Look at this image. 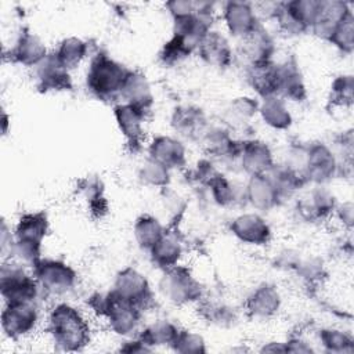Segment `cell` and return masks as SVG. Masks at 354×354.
<instances>
[{
    "label": "cell",
    "instance_id": "obj_44",
    "mask_svg": "<svg viewBox=\"0 0 354 354\" xmlns=\"http://www.w3.org/2000/svg\"><path fill=\"white\" fill-rule=\"evenodd\" d=\"M337 214H339L340 220H342L348 228L353 225V205H351V202L343 203V205L337 209Z\"/></svg>",
    "mask_w": 354,
    "mask_h": 354
},
{
    "label": "cell",
    "instance_id": "obj_7",
    "mask_svg": "<svg viewBox=\"0 0 354 354\" xmlns=\"http://www.w3.org/2000/svg\"><path fill=\"white\" fill-rule=\"evenodd\" d=\"M33 272L37 283L53 295L68 292L76 282L75 270L58 260H40L33 267Z\"/></svg>",
    "mask_w": 354,
    "mask_h": 354
},
{
    "label": "cell",
    "instance_id": "obj_6",
    "mask_svg": "<svg viewBox=\"0 0 354 354\" xmlns=\"http://www.w3.org/2000/svg\"><path fill=\"white\" fill-rule=\"evenodd\" d=\"M162 293L176 304H185L201 297V285L188 268L174 266L167 268L160 281Z\"/></svg>",
    "mask_w": 354,
    "mask_h": 354
},
{
    "label": "cell",
    "instance_id": "obj_41",
    "mask_svg": "<svg viewBox=\"0 0 354 354\" xmlns=\"http://www.w3.org/2000/svg\"><path fill=\"white\" fill-rule=\"evenodd\" d=\"M230 111L232 116L236 118L238 120H246V119H250L256 113V111H259V104L252 98L242 97V98H236L231 104Z\"/></svg>",
    "mask_w": 354,
    "mask_h": 354
},
{
    "label": "cell",
    "instance_id": "obj_4",
    "mask_svg": "<svg viewBox=\"0 0 354 354\" xmlns=\"http://www.w3.org/2000/svg\"><path fill=\"white\" fill-rule=\"evenodd\" d=\"M37 281L29 277L19 264H3L0 290L6 303H32L37 296Z\"/></svg>",
    "mask_w": 354,
    "mask_h": 354
},
{
    "label": "cell",
    "instance_id": "obj_26",
    "mask_svg": "<svg viewBox=\"0 0 354 354\" xmlns=\"http://www.w3.org/2000/svg\"><path fill=\"white\" fill-rule=\"evenodd\" d=\"M149 253L155 264L167 270L177 266V261L183 253V248L176 234L165 232L160 239L149 249Z\"/></svg>",
    "mask_w": 354,
    "mask_h": 354
},
{
    "label": "cell",
    "instance_id": "obj_14",
    "mask_svg": "<svg viewBox=\"0 0 354 354\" xmlns=\"http://www.w3.org/2000/svg\"><path fill=\"white\" fill-rule=\"evenodd\" d=\"M238 156L241 159L242 167L250 176L266 174L274 166L271 151L268 145L264 144L263 141L253 140V141L241 142V149Z\"/></svg>",
    "mask_w": 354,
    "mask_h": 354
},
{
    "label": "cell",
    "instance_id": "obj_37",
    "mask_svg": "<svg viewBox=\"0 0 354 354\" xmlns=\"http://www.w3.org/2000/svg\"><path fill=\"white\" fill-rule=\"evenodd\" d=\"M319 339L324 347L326 348V351H330V353H351L354 350L353 339L344 332L337 329L321 330Z\"/></svg>",
    "mask_w": 354,
    "mask_h": 354
},
{
    "label": "cell",
    "instance_id": "obj_25",
    "mask_svg": "<svg viewBox=\"0 0 354 354\" xmlns=\"http://www.w3.org/2000/svg\"><path fill=\"white\" fill-rule=\"evenodd\" d=\"M171 126L187 138H195L205 133L206 119L201 109L195 106H178L174 109Z\"/></svg>",
    "mask_w": 354,
    "mask_h": 354
},
{
    "label": "cell",
    "instance_id": "obj_1",
    "mask_svg": "<svg viewBox=\"0 0 354 354\" xmlns=\"http://www.w3.org/2000/svg\"><path fill=\"white\" fill-rule=\"evenodd\" d=\"M48 321L54 342L62 350L77 351L88 343V325L75 307L65 303L55 306L50 314Z\"/></svg>",
    "mask_w": 354,
    "mask_h": 354
},
{
    "label": "cell",
    "instance_id": "obj_28",
    "mask_svg": "<svg viewBox=\"0 0 354 354\" xmlns=\"http://www.w3.org/2000/svg\"><path fill=\"white\" fill-rule=\"evenodd\" d=\"M47 228H48V221H47L46 213L43 212L26 213L21 216L17 224L15 239L41 245V241L47 232Z\"/></svg>",
    "mask_w": 354,
    "mask_h": 354
},
{
    "label": "cell",
    "instance_id": "obj_18",
    "mask_svg": "<svg viewBox=\"0 0 354 354\" xmlns=\"http://www.w3.org/2000/svg\"><path fill=\"white\" fill-rule=\"evenodd\" d=\"M277 95L292 101L306 98V86L297 64L293 59L278 65V88Z\"/></svg>",
    "mask_w": 354,
    "mask_h": 354
},
{
    "label": "cell",
    "instance_id": "obj_11",
    "mask_svg": "<svg viewBox=\"0 0 354 354\" xmlns=\"http://www.w3.org/2000/svg\"><path fill=\"white\" fill-rule=\"evenodd\" d=\"M37 88L43 93L64 91L72 88V80L66 68H64L54 54H48L36 65Z\"/></svg>",
    "mask_w": 354,
    "mask_h": 354
},
{
    "label": "cell",
    "instance_id": "obj_10",
    "mask_svg": "<svg viewBox=\"0 0 354 354\" xmlns=\"http://www.w3.org/2000/svg\"><path fill=\"white\" fill-rule=\"evenodd\" d=\"M224 21L230 33L241 39L246 37L260 25L256 11L246 1H227L224 4Z\"/></svg>",
    "mask_w": 354,
    "mask_h": 354
},
{
    "label": "cell",
    "instance_id": "obj_5",
    "mask_svg": "<svg viewBox=\"0 0 354 354\" xmlns=\"http://www.w3.org/2000/svg\"><path fill=\"white\" fill-rule=\"evenodd\" d=\"M339 165L333 152L325 144H311L304 149L301 173L306 181L324 184L335 177Z\"/></svg>",
    "mask_w": 354,
    "mask_h": 354
},
{
    "label": "cell",
    "instance_id": "obj_39",
    "mask_svg": "<svg viewBox=\"0 0 354 354\" xmlns=\"http://www.w3.org/2000/svg\"><path fill=\"white\" fill-rule=\"evenodd\" d=\"M206 184L210 187L212 196H213L214 202H217L218 205L227 206L231 202H234V198H235L234 187L224 176L216 173Z\"/></svg>",
    "mask_w": 354,
    "mask_h": 354
},
{
    "label": "cell",
    "instance_id": "obj_16",
    "mask_svg": "<svg viewBox=\"0 0 354 354\" xmlns=\"http://www.w3.org/2000/svg\"><path fill=\"white\" fill-rule=\"evenodd\" d=\"M47 57L44 43L39 36L29 30H24L15 46L10 50V59L26 66H36Z\"/></svg>",
    "mask_w": 354,
    "mask_h": 354
},
{
    "label": "cell",
    "instance_id": "obj_43",
    "mask_svg": "<svg viewBox=\"0 0 354 354\" xmlns=\"http://www.w3.org/2000/svg\"><path fill=\"white\" fill-rule=\"evenodd\" d=\"M166 7H167V10L170 11V14L174 19V18L184 17V15H188V14L194 12L195 11V1L173 0V1H167Z\"/></svg>",
    "mask_w": 354,
    "mask_h": 354
},
{
    "label": "cell",
    "instance_id": "obj_33",
    "mask_svg": "<svg viewBox=\"0 0 354 354\" xmlns=\"http://www.w3.org/2000/svg\"><path fill=\"white\" fill-rule=\"evenodd\" d=\"M177 335H178V329L173 324L165 319H159L155 324L149 325L140 335V339L149 347V346H160V344H173Z\"/></svg>",
    "mask_w": 354,
    "mask_h": 354
},
{
    "label": "cell",
    "instance_id": "obj_27",
    "mask_svg": "<svg viewBox=\"0 0 354 354\" xmlns=\"http://www.w3.org/2000/svg\"><path fill=\"white\" fill-rule=\"evenodd\" d=\"M335 207V198L326 189H315L311 195L301 201L299 205V212L303 218L308 221H317L326 217Z\"/></svg>",
    "mask_w": 354,
    "mask_h": 354
},
{
    "label": "cell",
    "instance_id": "obj_32",
    "mask_svg": "<svg viewBox=\"0 0 354 354\" xmlns=\"http://www.w3.org/2000/svg\"><path fill=\"white\" fill-rule=\"evenodd\" d=\"M165 234L160 223L152 216H141L134 224V236L140 248L149 250Z\"/></svg>",
    "mask_w": 354,
    "mask_h": 354
},
{
    "label": "cell",
    "instance_id": "obj_20",
    "mask_svg": "<svg viewBox=\"0 0 354 354\" xmlns=\"http://www.w3.org/2000/svg\"><path fill=\"white\" fill-rule=\"evenodd\" d=\"M248 80L253 90L263 98L277 95L278 65L271 59L252 64L248 68Z\"/></svg>",
    "mask_w": 354,
    "mask_h": 354
},
{
    "label": "cell",
    "instance_id": "obj_9",
    "mask_svg": "<svg viewBox=\"0 0 354 354\" xmlns=\"http://www.w3.org/2000/svg\"><path fill=\"white\" fill-rule=\"evenodd\" d=\"M37 321L36 308L32 303H8L1 313L3 330L10 337L29 333Z\"/></svg>",
    "mask_w": 354,
    "mask_h": 354
},
{
    "label": "cell",
    "instance_id": "obj_38",
    "mask_svg": "<svg viewBox=\"0 0 354 354\" xmlns=\"http://www.w3.org/2000/svg\"><path fill=\"white\" fill-rule=\"evenodd\" d=\"M140 177L145 184L153 187H165L170 180L169 169L151 158L142 165Z\"/></svg>",
    "mask_w": 354,
    "mask_h": 354
},
{
    "label": "cell",
    "instance_id": "obj_2",
    "mask_svg": "<svg viewBox=\"0 0 354 354\" xmlns=\"http://www.w3.org/2000/svg\"><path fill=\"white\" fill-rule=\"evenodd\" d=\"M130 71L104 53H98L87 72V88L100 100L112 101L120 95Z\"/></svg>",
    "mask_w": 354,
    "mask_h": 354
},
{
    "label": "cell",
    "instance_id": "obj_42",
    "mask_svg": "<svg viewBox=\"0 0 354 354\" xmlns=\"http://www.w3.org/2000/svg\"><path fill=\"white\" fill-rule=\"evenodd\" d=\"M202 310L205 311V317L207 319H210L212 322H220L221 321H225L230 315V308L223 306V304H218V303H214V304H203Z\"/></svg>",
    "mask_w": 354,
    "mask_h": 354
},
{
    "label": "cell",
    "instance_id": "obj_23",
    "mask_svg": "<svg viewBox=\"0 0 354 354\" xmlns=\"http://www.w3.org/2000/svg\"><path fill=\"white\" fill-rule=\"evenodd\" d=\"M246 196L249 202L260 210H268L277 206L281 201L274 184L266 174L250 176L249 184L246 187Z\"/></svg>",
    "mask_w": 354,
    "mask_h": 354
},
{
    "label": "cell",
    "instance_id": "obj_24",
    "mask_svg": "<svg viewBox=\"0 0 354 354\" xmlns=\"http://www.w3.org/2000/svg\"><path fill=\"white\" fill-rule=\"evenodd\" d=\"M279 304L281 297L275 286L270 283H263L248 297L246 308L253 317L267 318L278 311Z\"/></svg>",
    "mask_w": 354,
    "mask_h": 354
},
{
    "label": "cell",
    "instance_id": "obj_12",
    "mask_svg": "<svg viewBox=\"0 0 354 354\" xmlns=\"http://www.w3.org/2000/svg\"><path fill=\"white\" fill-rule=\"evenodd\" d=\"M351 11L350 4L342 0H319V7L311 30L325 40H329L336 26Z\"/></svg>",
    "mask_w": 354,
    "mask_h": 354
},
{
    "label": "cell",
    "instance_id": "obj_3",
    "mask_svg": "<svg viewBox=\"0 0 354 354\" xmlns=\"http://www.w3.org/2000/svg\"><path fill=\"white\" fill-rule=\"evenodd\" d=\"M91 308L109 321L111 328L119 335L131 333L140 319V310L119 296L113 289L105 295L95 293L90 297Z\"/></svg>",
    "mask_w": 354,
    "mask_h": 354
},
{
    "label": "cell",
    "instance_id": "obj_22",
    "mask_svg": "<svg viewBox=\"0 0 354 354\" xmlns=\"http://www.w3.org/2000/svg\"><path fill=\"white\" fill-rule=\"evenodd\" d=\"M242 40L243 43L241 51L249 61V65L271 59V54L274 53V41L261 25H259Z\"/></svg>",
    "mask_w": 354,
    "mask_h": 354
},
{
    "label": "cell",
    "instance_id": "obj_15",
    "mask_svg": "<svg viewBox=\"0 0 354 354\" xmlns=\"http://www.w3.org/2000/svg\"><path fill=\"white\" fill-rule=\"evenodd\" d=\"M231 231L239 241L250 245H264L271 235L268 224L254 213L238 216L231 224Z\"/></svg>",
    "mask_w": 354,
    "mask_h": 354
},
{
    "label": "cell",
    "instance_id": "obj_21",
    "mask_svg": "<svg viewBox=\"0 0 354 354\" xmlns=\"http://www.w3.org/2000/svg\"><path fill=\"white\" fill-rule=\"evenodd\" d=\"M120 95L126 100V104H130L144 112H147L153 102L151 86L147 77L140 72L130 71Z\"/></svg>",
    "mask_w": 354,
    "mask_h": 354
},
{
    "label": "cell",
    "instance_id": "obj_45",
    "mask_svg": "<svg viewBox=\"0 0 354 354\" xmlns=\"http://www.w3.org/2000/svg\"><path fill=\"white\" fill-rule=\"evenodd\" d=\"M151 348L138 337V340L136 342H129L124 347H122V351H127V353H144V351H149Z\"/></svg>",
    "mask_w": 354,
    "mask_h": 354
},
{
    "label": "cell",
    "instance_id": "obj_19",
    "mask_svg": "<svg viewBox=\"0 0 354 354\" xmlns=\"http://www.w3.org/2000/svg\"><path fill=\"white\" fill-rule=\"evenodd\" d=\"M149 158L167 169L181 167L185 163V148L176 138L159 136L149 145Z\"/></svg>",
    "mask_w": 354,
    "mask_h": 354
},
{
    "label": "cell",
    "instance_id": "obj_35",
    "mask_svg": "<svg viewBox=\"0 0 354 354\" xmlns=\"http://www.w3.org/2000/svg\"><path fill=\"white\" fill-rule=\"evenodd\" d=\"M329 41L335 44L340 51L350 54L354 50V15L350 11L343 21L336 26Z\"/></svg>",
    "mask_w": 354,
    "mask_h": 354
},
{
    "label": "cell",
    "instance_id": "obj_30",
    "mask_svg": "<svg viewBox=\"0 0 354 354\" xmlns=\"http://www.w3.org/2000/svg\"><path fill=\"white\" fill-rule=\"evenodd\" d=\"M203 141L207 152L214 156H238L241 149V142L234 141L228 133L221 129L205 131Z\"/></svg>",
    "mask_w": 354,
    "mask_h": 354
},
{
    "label": "cell",
    "instance_id": "obj_36",
    "mask_svg": "<svg viewBox=\"0 0 354 354\" xmlns=\"http://www.w3.org/2000/svg\"><path fill=\"white\" fill-rule=\"evenodd\" d=\"M354 98V80L351 75H343L333 80L330 86L329 102L333 106H350Z\"/></svg>",
    "mask_w": 354,
    "mask_h": 354
},
{
    "label": "cell",
    "instance_id": "obj_31",
    "mask_svg": "<svg viewBox=\"0 0 354 354\" xmlns=\"http://www.w3.org/2000/svg\"><path fill=\"white\" fill-rule=\"evenodd\" d=\"M86 53L87 44L82 39L66 37L59 43L54 55L57 57L59 64L69 71L76 68L82 62V59L86 57Z\"/></svg>",
    "mask_w": 354,
    "mask_h": 354
},
{
    "label": "cell",
    "instance_id": "obj_40",
    "mask_svg": "<svg viewBox=\"0 0 354 354\" xmlns=\"http://www.w3.org/2000/svg\"><path fill=\"white\" fill-rule=\"evenodd\" d=\"M173 348L180 353H203L205 351V343L203 339L191 332H178L176 340L173 342Z\"/></svg>",
    "mask_w": 354,
    "mask_h": 354
},
{
    "label": "cell",
    "instance_id": "obj_34",
    "mask_svg": "<svg viewBox=\"0 0 354 354\" xmlns=\"http://www.w3.org/2000/svg\"><path fill=\"white\" fill-rule=\"evenodd\" d=\"M194 47L189 46L181 36L174 35L169 41L165 43L159 53V58L165 65H174L189 57Z\"/></svg>",
    "mask_w": 354,
    "mask_h": 354
},
{
    "label": "cell",
    "instance_id": "obj_8",
    "mask_svg": "<svg viewBox=\"0 0 354 354\" xmlns=\"http://www.w3.org/2000/svg\"><path fill=\"white\" fill-rule=\"evenodd\" d=\"M113 290L124 300L134 304L140 311L148 308L152 303V292L148 281L131 267H127L118 274Z\"/></svg>",
    "mask_w": 354,
    "mask_h": 354
},
{
    "label": "cell",
    "instance_id": "obj_29",
    "mask_svg": "<svg viewBox=\"0 0 354 354\" xmlns=\"http://www.w3.org/2000/svg\"><path fill=\"white\" fill-rule=\"evenodd\" d=\"M259 112L268 126L272 129L283 130L288 129L292 123V116L286 108L285 100L278 95H270L263 98V102L259 105Z\"/></svg>",
    "mask_w": 354,
    "mask_h": 354
},
{
    "label": "cell",
    "instance_id": "obj_13",
    "mask_svg": "<svg viewBox=\"0 0 354 354\" xmlns=\"http://www.w3.org/2000/svg\"><path fill=\"white\" fill-rule=\"evenodd\" d=\"M113 113H115L118 126L127 141V145L133 148V151L138 149L144 138L142 120H144L145 112L130 104H120L115 106Z\"/></svg>",
    "mask_w": 354,
    "mask_h": 354
},
{
    "label": "cell",
    "instance_id": "obj_17",
    "mask_svg": "<svg viewBox=\"0 0 354 354\" xmlns=\"http://www.w3.org/2000/svg\"><path fill=\"white\" fill-rule=\"evenodd\" d=\"M201 58L212 66L225 68L231 64L232 53L227 39L214 30H209L198 44Z\"/></svg>",
    "mask_w": 354,
    "mask_h": 354
}]
</instances>
